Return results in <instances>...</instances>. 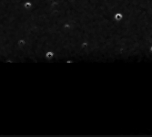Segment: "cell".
Returning a JSON list of instances; mask_svg holds the SVG:
<instances>
[{"mask_svg":"<svg viewBox=\"0 0 152 137\" xmlns=\"http://www.w3.org/2000/svg\"><path fill=\"white\" fill-rule=\"evenodd\" d=\"M114 18L116 21H121L123 19V14L120 12H117L114 15Z\"/></svg>","mask_w":152,"mask_h":137,"instance_id":"6da1fadb","label":"cell"},{"mask_svg":"<svg viewBox=\"0 0 152 137\" xmlns=\"http://www.w3.org/2000/svg\"><path fill=\"white\" fill-rule=\"evenodd\" d=\"M25 7H26V8H31V4H30L29 2H27V3H26V4H25Z\"/></svg>","mask_w":152,"mask_h":137,"instance_id":"7a4b0ae2","label":"cell"}]
</instances>
